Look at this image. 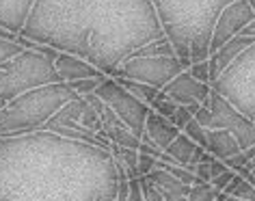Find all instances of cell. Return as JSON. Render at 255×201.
I'll use <instances>...</instances> for the list:
<instances>
[{
  "label": "cell",
  "mask_w": 255,
  "mask_h": 201,
  "mask_svg": "<svg viewBox=\"0 0 255 201\" xmlns=\"http://www.w3.org/2000/svg\"><path fill=\"white\" fill-rule=\"evenodd\" d=\"M223 193L232 195V197H238V199H245V201H255V186H251L245 178H240L238 173H236V178L229 182V186Z\"/></svg>",
  "instance_id": "21"
},
{
  "label": "cell",
  "mask_w": 255,
  "mask_h": 201,
  "mask_svg": "<svg viewBox=\"0 0 255 201\" xmlns=\"http://www.w3.org/2000/svg\"><path fill=\"white\" fill-rule=\"evenodd\" d=\"M253 39H255V37H249V35H236L234 39H229L227 43H223L219 50L210 52V56H208V65H210V85H212L214 80L219 78L229 65H232V63L236 61V56H238L242 50H247L249 46H251Z\"/></svg>",
  "instance_id": "12"
},
{
  "label": "cell",
  "mask_w": 255,
  "mask_h": 201,
  "mask_svg": "<svg viewBox=\"0 0 255 201\" xmlns=\"http://www.w3.org/2000/svg\"><path fill=\"white\" fill-rule=\"evenodd\" d=\"M234 178H236V171H234V169H227L225 173L216 175V178L210 182V184H212V188H214L216 193H223V191H225V188L229 186V182H232Z\"/></svg>",
  "instance_id": "30"
},
{
  "label": "cell",
  "mask_w": 255,
  "mask_h": 201,
  "mask_svg": "<svg viewBox=\"0 0 255 201\" xmlns=\"http://www.w3.org/2000/svg\"><path fill=\"white\" fill-rule=\"evenodd\" d=\"M216 195L219 193L212 188V184H201V182H197V184L190 186L186 201H216Z\"/></svg>",
  "instance_id": "24"
},
{
  "label": "cell",
  "mask_w": 255,
  "mask_h": 201,
  "mask_svg": "<svg viewBox=\"0 0 255 201\" xmlns=\"http://www.w3.org/2000/svg\"><path fill=\"white\" fill-rule=\"evenodd\" d=\"M26 46L22 41H7V39H0V63H7L11 59H15L17 54H22Z\"/></svg>",
  "instance_id": "26"
},
{
  "label": "cell",
  "mask_w": 255,
  "mask_h": 201,
  "mask_svg": "<svg viewBox=\"0 0 255 201\" xmlns=\"http://www.w3.org/2000/svg\"><path fill=\"white\" fill-rule=\"evenodd\" d=\"M184 134H186V136H188V139L193 141V143H197V145H199V147L206 149V145H208V130L203 128V125H201L199 121H197L195 117L190 119L188 125H186V128H184Z\"/></svg>",
  "instance_id": "22"
},
{
  "label": "cell",
  "mask_w": 255,
  "mask_h": 201,
  "mask_svg": "<svg viewBox=\"0 0 255 201\" xmlns=\"http://www.w3.org/2000/svg\"><path fill=\"white\" fill-rule=\"evenodd\" d=\"M190 119H193V115H190V110L186 108V106H177L175 115H173V117H171V119H169V121H171V123H173V125H175V128H177V130H180V132H184V128H186V125H188V121H190Z\"/></svg>",
  "instance_id": "28"
},
{
  "label": "cell",
  "mask_w": 255,
  "mask_h": 201,
  "mask_svg": "<svg viewBox=\"0 0 255 201\" xmlns=\"http://www.w3.org/2000/svg\"><path fill=\"white\" fill-rule=\"evenodd\" d=\"M26 46L22 54L7 63H0L2 70V91H0V108L9 104L13 98L22 96L26 91L39 89L46 85L63 83L61 76L54 70V59L59 50H52L48 46H37L33 41L22 39Z\"/></svg>",
  "instance_id": "5"
},
{
  "label": "cell",
  "mask_w": 255,
  "mask_h": 201,
  "mask_svg": "<svg viewBox=\"0 0 255 201\" xmlns=\"http://www.w3.org/2000/svg\"><path fill=\"white\" fill-rule=\"evenodd\" d=\"M143 178H147L151 184L158 188V193L162 195L164 201H186L188 199L190 186L180 182L177 178H173L169 171H164L160 167L151 169V171L147 175H143Z\"/></svg>",
  "instance_id": "14"
},
{
  "label": "cell",
  "mask_w": 255,
  "mask_h": 201,
  "mask_svg": "<svg viewBox=\"0 0 255 201\" xmlns=\"http://www.w3.org/2000/svg\"><path fill=\"white\" fill-rule=\"evenodd\" d=\"M143 136H147V139L160 149H167L171 143L180 136V130H177L169 119H164L162 115L151 110L147 119H145V134Z\"/></svg>",
  "instance_id": "15"
},
{
  "label": "cell",
  "mask_w": 255,
  "mask_h": 201,
  "mask_svg": "<svg viewBox=\"0 0 255 201\" xmlns=\"http://www.w3.org/2000/svg\"><path fill=\"white\" fill-rule=\"evenodd\" d=\"M76 98L69 83H54L26 91L0 108V139L24 136L46 128V123Z\"/></svg>",
  "instance_id": "4"
},
{
  "label": "cell",
  "mask_w": 255,
  "mask_h": 201,
  "mask_svg": "<svg viewBox=\"0 0 255 201\" xmlns=\"http://www.w3.org/2000/svg\"><path fill=\"white\" fill-rule=\"evenodd\" d=\"M128 201H145L138 180H130V193H128Z\"/></svg>",
  "instance_id": "35"
},
{
  "label": "cell",
  "mask_w": 255,
  "mask_h": 201,
  "mask_svg": "<svg viewBox=\"0 0 255 201\" xmlns=\"http://www.w3.org/2000/svg\"><path fill=\"white\" fill-rule=\"evenodd\" d=\"M216 201H245V199L232 197V195H227V193H219V195H216Z\"/></svg>",
  "instance_id": "37"
},
{
  "label": "cell",
  "mask_w": 255,
  "mask_h": 201,
  "mask_svg": "<svg viewBox=\"0 0 255 201\" xmlns=\"http://www.w3.org/2000/svg\"><path fill=\"white\" fill-rule=\"evenodd\" d=\"M206 106L210 108V112H212V125H210V128L229 130L236 136L240 149H249L251 145H255V121H251L247 115H242L232 102H227L223 96L212 91Z\"/></svg>",
  "instance_id": "9"
},
{
  "label": "cell",
  "mask_w": 255,
  "mask_h": 201,
  "mask_svg": "<svg viewBox=\"0 0 255 201\" xmlns=\"http://www.w3.org/2000/svg\"><path fill=\"white\" fill-rule=\"evenodd\" d=\"M188 72L193 74L197 80H201V83H208V85H210V65H208V61L193 63V65L188 67Z\"/></svg>",
  "instance_id": "29"
},
{
  "label": "cell",
  "mask_w": 255,
  "mask_h": 201,
  "mask_svg": "<svg viewBox=\"0 0 255 201\" xmlns=\"http://www.w3.org/2000/svg\"><path fill=\"white\" fill-rule=\"evenodd\" d=\"M193 173H195L197 182H201V184H210V182H212V173H210L208 162H199V165H195Z\"/></svg>",
  "instance_id": "32"
},
{
  "label": "cell",
  "mask_w": 255,
  "mask_h": 201,
  "mask_svg": "<svg viewBox=\"0 0 255 201\" xmlns=\"http://www.w3.org/2000/svg\"><path fill=\"white\" fill-rule=\"evenodd\" d=\"M115 80H117V83L124 87V89L130 91L134 98H138L141 102L147 104L149 108H151V102H154V100L158 98V93H160L156 87L145 85V83H138V80H130V78H115Z\"/></svg>",
  "instance_id": "19"
},
{
  "label": "cell",
  "mask_w": 255,
  "mask_h": 201,
  "mask_svg": "<svg viewBox=\"0 0 255 201\" xmlns=\"http://www.w3.org/2000/svg\"><path fill=\"white\" fill-rule=\"evenodd\" d=\"M227 165L223 160H219V158H214L212 162H210V173H212V180L216 178V175H221V173H225L227 171Z\"/></svg>",
  "instance_id": "36"
},
{
  "label": "cell",
  "mask_w": 255,
  "mask_h": 201,
  "mask_svg": "<svg viewBox=\"0 0 255 201\" xmlns=\"http://www.w3.org/2000/svg\"><path fill=\"white\" fill-rule=\"evenodd\" d=\"M130 56H175V50L167 37H160V39H154L141 48H136Z\"/></svg>",
  "instance_id": "20"
},
{
  "label": "cell",
  "mask_w": 255,
  "mask_h": 201,
  "mask_svg": "<svg viewBox=\"0 0 255 201\" xmlns=\"http://www.w3.org/2000/svg\"><path fill=\"white\" fill-rule=\"evenodd\" d=\"M234 0H151L164 37L173 43L182 65L208 61L214 24Z\"/></svg>",
  "instance_id": "3"
},
{
  "label": "cell",
  "mask_w": 255,
  "mask_h": 201,
  "mask_svg": "<svg viewBox=\"0 0 255 201\" xmlns=\"http://www.w3.org/2000/svg\"><path fill=\"white\" fill-rule=\"evenodd\" d=\"M255 20V9L249 4V0H234L232 4H227L221 11L219 20L214 24L212 41H210V52L219 50L223 43L234 39L236 35H242L249 24Z\"/></svg>",
  "instance_id": "10"
},
{
  "label": "cell",
  "mask_w": 255,
  "mask_h": 201,
  "mask_svg": "<svg viewBox=\"0 0 255 201\" xmlns=\"http://www.w3.org/2000/svg\"><path fill=\"white\" fill-rule=\"evenodd\" d=\"M210 87L255 121V39Z\"/></svg>",
  "instance_id": "6"
},
{
  "label": "cell",
  "mask_w": 255,
  "mask_h": 201,
  "mask_svg": "<svg viewBox=\"0 0 255 201\" xmlns=\"http://www.w3.org/2000/svg\"><path fill=\"white\" fill-rule=\"evenodd\" d=\"M138 184H141V191H143V199L145 201H164L162 195L158 193V188L151 184L147 178H138Z\"/></svg>",
  "instance_id": "27"
},
{
  "label": "cell",
  "mask_w": 255,
  "mask_h": 201,
  "mask_svg": "<svg viewBox=\"0 0 255 201\" xmlns=\"http://www.w3.org/2000/svg\"><path fill=\"white\" fill-rule=\"evenodd\" d=\"M177 106H180V104L173 102V100L167 98V96H164V93L160 91V93H158V98L154 100V102H151V110L158 112V115H162L164 119H171V117L175 115Z\"/></svg>",
  "instance_id": "23"
},
{
  "label": "cell",
  "mask_w": 255,
  "mask_h": 201,
  "mask_svg": "<svg viewBox=\"0 0 255 201\" xmlns=\"http://www.w3.org/2000/svg\"><path fill=\"white\" fill-rule=\"evenodd\" d=\"M93 93L117 112V117L134 132L138 139L145 134V119H147V115L151 112V108L145 102L134 98L130 91L124 89V87L111 76L104 78V83H102Z\"/></svg>",
  "instance_id": "8"
},
{
  "label": "cell",
  "mask_w": 255,
  "mask_h": 201,
  "mask_svg": "<svg viewBox=\"0 0 255 201\" xmlns=\"http://www.w3.org/2000/svg\"><path fill=\"white\" fill-rule=\"evenodd\" d=\"M104 78L108 76H100V78H82V80H74V83H69V87L76 91V96H89V93H93L98 87L104 83Z\"/></svg>",
  "instance_id": "25"
},
{
  "label": "cell",
  "mask_w": 255,
  "mask_h": 201,
  "mask_svg": "<svg viewBox=\"0 0 255 201\" xmlns=\"http://www.w3.org/2000/svg\"><path fill=\"white\" fill-rule=\"evenodd\" d=\"M0 91H2V70H0Z\"/></svg>",
  "instance_id": "39"
},
{
  "label": "cell",
  "mask_w": 255,
  "mask_h": 201,
  "mask_svg": "<svg viewBox=\"0 0 255 201\" xmlns=\"http://www.w3.org/2000/svg\"><path fill=\"white\" fill-rule=\"evenodd\" d=\"M54 70L61 76L63 83H74V80H82V78L106 76V74H102L98 67H93L91 63L82 61V59H78V56H74V54H67V52H59V54H56Z\"/></svg>",
  "instance_id": "13"
},
{
  "label": "cell",
  "mask_w": 255,
  "mask_h": 201,
  "mask_svg": "<svg viewBox=\"0 0 255 201\" xmlns=\"http://www.w3.org/2000/svg\"><path fill=\"white\" fill-rule=\"evenodd\" d=\"M242 35H249V37H255V20H253L251 24H249V26H247L245 30H242Z\"/></svg>",
  "instance_id": "38"
},
{
  "label": "cell",
  "mask_w": 255,
  "mask_h": 201,
  "mask_svg": "<svg viewBox=\"0 0 255 201\" xmlns=\"http://www.w3.org/2000/svg\"><path fill=\"white\" fill-rule=\"evenodd\" d=\"M20 37L113 76L136 48L164 33L151 0H35Z\"/></svg>",
  "instance_id": "1"
},
{
  "label": "cell",
  "mask_w": 255,
  "mask_h": 201,
  "mask_svg": "<svg viewBox=\"0 0 255 201\" xmlns=\"http://www.w3.org/2000/svg\"><path fill=\"white\" fill-rule=\"evenodd\" d=\"M249 4H251V7L255 9V0H249Z\"/></svg>",
  "instance_id": "40"
},
{
  "label": "cell",
  "mask_w": 255,
  "mask_h": 201,
  "mask_svg": "<svg viewBox=\"0 0 255 201\" xmlns=\"http://www.w3.org/2000/svg\"><path fill=\"white\" fill-rule=\"evenodd\" d=\"M151 169H156V158H151V156L145 152H138V178L147 175Z\"/></svg>",
  "instance_id": "31"
},
{
  "label": "cell",
  "mask_w": 255,
  "mask_h": 201,
  "mask_svg": "<svg viewBox=\"0 0 255 201\" xmlns=\"http://www.w3.org/2000/svg\"><path fill=\"white\" fill-rule=\"evenodd\" d=\"M186 67L177 56H128L111 78H130L162 91Z\"/></svg>",
  "instance_id": "7"
},
{
  "label": "cell",
  "mask_w": 255,
  "mask_h": 201,
  "mask_svg": "<svg viewBox=\"0 0 255 201\" xmlns=\"http://www.w3.org/2000/svg\"><path fill=\"white\" fill-rule=\"evenodd\" d=\"M162 93L173 100V102H177L180 106H190V104L206 106L210 93H212V87L208 83L197 80L188 70H184L182 74H177V76L164 87Z\"/></svg>",
  "instance_id": "11"
},
{
  "label": "cell",
  "mask_w": 255,
  "mask_h": 201,
  "mask_svg": "<svg viewBox=\"0 0 255 201\" xmlns=\"http://www.w3.org/2000/svg\"><path fill=\"white\" fill-rule=\"evenodd\" d=\"M236 173H238L240 178H245L251 186H255V160H251V162H249V165H245V167H240Z\"/></svg>",
  "instance_id": "33"
},
{
  "label": "cell",
  "mask_w": 255,
  "mask_h": 201,
  "mask_svg": "<svg viewBox=\"0 0 255 201\" xmlns=\"http://www.w3.org/2000/svg\"><path fill=\"white\" fill-rule=\"evenodd\" d=\"M197 149H199V145L197 143H193L188 139L184 132H180V136L171 143V145L164 149L171 158H173L175 165H182V167H190L193 165V158H195V154H197Z\"/></svg>",
  "instance_id": "17"
},
{
  "label": "cell",
  "mask_w": 255,
  "mask_h": 201,
  "mask_svg": "<svg viewBox=\"0 0 255 201\" xmlns=\"http://www.w3.org/2000/svg\"><path fill=\"white\" fill-rule=\"evenodd\" d=\"M195 119H197V121H199L201 125H203V128H210V125H212V112H210V108H208V106H201V108H199V112H197V115H195Z\"/></svg>",
  "instance_id": "34"
},
{
  "label": "cell",
  "mask_w": 255,
  "mask_h": 201,
  "mask_svg": "<svg viewBox=\"0 0 255 201\" xmlns=\"http://www.w3.org/2000/svg\"><path fill=\"white\" fill-rule=\"evenodd\" d=\"M117 186L111 149L48 130L0 139V201H95Z\"/></svg>",
  "instance_id": "2"
},
{
  "label": "cell",
  "mask_w": 255,
  "mask_h": 201,
  "mask_svg": "<svg viewBox=\"0 0 255 201\" xmlns=\"http://www.w3.org/2000/svg\"><path fill=\"white\" fill-rule=\"evenodd\" d=\"M206 149L219 160H227V158H232L234 154L242 152L238 141H236V136L225 128H210L208 130V145H206Z\"/></svg>",
  "instance_id": "16"
},
{
  "label": "cell",
  "mask_w": 255,
  "mask_h": 201,
  "mask_svg": "<svg viewBox=\"0 0 255 201\" xmlns=\"http://www.w3.org/2000/svg\"><path fill=\"white\" fill-rule=\"evenodd\" d=\"M111 154L115 158V165L121 167L130 180H138V149L121 147V145H111Z\"/></svg>",
  "instance_id": "18"
}]
</instances>
